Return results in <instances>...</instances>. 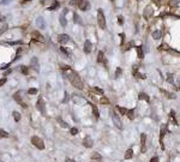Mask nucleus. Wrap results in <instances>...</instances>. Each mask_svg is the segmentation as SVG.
I'll return each instance as SVG.
<instances>
[{
	"label": "nucleus",
	"mask_w": 180,
	"mask_h": 162,
	"mask_svg": "<svg viewBox=\"0 0 180 162\" xmlns=\"http://www.w3.org/2000/svg\"><path fill=\"white\" fill-rule=\"evenodd\" d=\"M69 79H70V82H71V84H72L75 88H77V89L82 90L84 88V84H83V82H82V79H80V77L78 76V73L75 72V71H71V75L69 76Z\"/></svg>",
	"instance_id": "1"
},
{
	"label": "nucleus",
	"mask_w": 180,
	"mask_h": 162,
	"mask_svg": "<svg viewBox=\"0 0 180 162\" xmlns=\"http://www.w3.org/2000/svg\"><path fill=\"white\" fill-rule=\"evenodd\" d=\"M30 141H31V144L35 145L37 149H40V150H43V149H45V142L41 139V137H38V136H32Z\"/></svg>",
	"instance_id": "2"
},
{
	"label": "nucleus",
	"mask_w": 180,
	"mask_h": 162,
	"mask_svg": "<svg viewBox=\"0 0 180 162\" xmlns=\"http://www.w3.org/2000/svg\"><path fill=\"white\" fill-rule=\"evenodd\" d=\"M97 23H99V27L101 29H106V17H104L103 11L101 9L97 11Z\"/></svg>",
	"instance_id": "3"
},
{
	"label": "nucleus",
	"mask_w": 180,
	"mask_h": 162,
	"mask_svg": "<svg viewBox=\"0 0 180 162\" xmlns=\"http://www.w3.org/2000/svg\"><path fill=\"white\" fill-rule=\"evenodd\" d=\"M13 100L16 101L18 104H21L23 108H28L27 103H25L24 101H23V97H22V91H21V90H18V91H16V93L13 94Z\"/></svg>",
	"instance_id": "4"
},
{
	"label": "nucleus",
	"mask_w": 180,
	"mask_h": 162,
	"mask_svg": "<svg viewBox=\"0 0 180 162\" xmlns=\"http://www.w3.org/2000/svg\"><path fill=\"white\" fill-rule=\"evenodd\" d=\"M36 107H37L38 112H40L42 115H45V114H46V106H45V101H43L42 97H38L37 103H36Z\"/></svg>",
	"instance_id": "5"
},
{
	"label": "nucleus",
	"mask_w": 180,
	"mask_h": 162,
	"mask_svg": "<svg viewBox=\"0 0 180 162\" xmlns=\"http://www.w3.org/2000/svg\"><path fill=\"white\" fill-rule=\"evenodd\" d=\"M112 119H113V123H114L115 127H118L119 130H121V128H122V123H121L120 118H119L114 112H112Z\"/></svg>",
	"instance_id": "6"
},
{
	"label": "nucleus",
	"mask_w": 180,
	"mask_h": 162,
	"mask_svg": "<svg viewBox=\"0 0 180 162\" xmlns=\"http://www.w3.org/2000/svg\"><path fill=\"white\" fill-rule=\"evenodd\" d=\"M31 38L35 40V41H38V42H43V41H45V37H43V36L41 35V33L37 31V30L31 33Z\"/></svg>",
	"instance_id": "7"
},
{
	"label": "nucleus",
	"mask_w": 180,
	"mask_h": 162,
	"mask_svg": "<svg viewBox=\"0 0 180 162\" xmlns=\"http://www.w3.org/2000/svg\"><path fill=\"white\" fill-rule=\"evenodd\" d=\"M83 145H84V148H93L94 147V141H93V138L90 137V136H87V137H84L83 139Z\"/></svg>",
	"instance_id": "8"
},
{
	"label": "nucleus",
	"mask_w": 180,
	"mask_h": 162,
	"mask_svg": "<svg viewBox=\"0 0 180 162\" xmlns=\"http://www.w3.org/2000/svg\"><path fill=\"white\" fill-rule=\"evenodd\" d=\"M141 144H142V147H141V152H146V135L145 133H142L141 135Z\"/></svg>",
	"instance_id": "9"
},
{
	"label": "nucleus",
	"mask_w": 180,
	"mask_h": 162,
	"mask_svg": "<svg viewBox=\"0 0 180 162\" xmlns=\"http://www.w3.org/2000/svg\"><path fill=\"white\" fill-rule=\"evenodd\" d=\"M78 7H79V10H82V11H87L90 9V4L87 0H80L79 3H78Z\"/></svg>",
	"instance_id": "10"
},
{
	"label": "nucleus",
	"mask_w": 180,
	"mask_h": 162,
	"mask_svg": "<svg viewBox=\"0 0 180 162\" xmlns=\"http://www.w3.org/2000/svg\"><path fill=\"white\" fill-rule=\"evenodd\" d=\"M58 41H59L60 45H65V43H67L70 41V36L66 34H60L58 36Z\"/></svg>",
	"instance_id": "11"
},
{
	"label": "nucleus",
	"mask_w": 180,
	"mask_h": 162,
	"mask_svg": "<svg viewBox=\"0 0 180 162\" xmlns=\"http://www.w3.org/2000/svg\"><path fill=\"white\" fill-rule=\"evenodd\" d=\"M152 13H154V11H152V7L151 6H146L145 10H144V18H148L150 17V16H152Z\"/></svg>",
	"instance_id": "12"
},
{
	"label": "nucleus",
	"mask_w": 180,
	"mask_h": 162,
	"mask_svg": "<svg viewBox=\"0 0 180 162\" xmlns=\"http://www.w3.org/2000/svg\"><path fill=\"white\" fill-rule=\"evenodd\" d=\"M166 132H167V125H161V131H160V141L162 142L163 137L166 136Z\"/></svg>",
	"instance_id": "13"
},
{
	"label": "nucleus",
	"mask_w": 180,
	"mask_h": 162,
	"mask_svg": "<svg viewBox=\"0 0 180 162\" xmlns=\"http://www.w3.org/2000/svg\"><path fill=\"white\" fill-rule=\"evenodd\" d=\"M91 52V42L89 41V40H87V41L84 42V53H90Z\"/></svg>",
	"instance_id": "14"
},
{
	"label": "nucleus",
	"mask_w": 180,
	"mask_h": 162,
	"mask_svg": "<svg viewBox=\"0 0 180 162\" xmlns=\"http://www.w3.org/2000/svg\"><path fill=\"white\" fill-rule=\"evenodd\" d=\"M132 157H133V150L130 148V149H127V150L125 151L124 159H125V160H130V159H132Z\"/></svg>",
	"instance_id": "15"
},
{
	"label": "nucleus",
	"mask_w": 180,
	"mask_h": 162,
	"mask_svg": "<svg viewBox=\"0 0 180 162\" xmlns=\"http://www.w3.org/2000/svg\"><path fill=\"white\" fill-rule=\"evenodd\" d=\"M36 24H37L38 28H41V29H43V28L46 27L45 19H43L42 17H37V19H36Z\"/></svg>",
	"instance_id": "16"
},
{
	"label": "nucleus",
	"mask_w": 180,
	"mask_h": 162,
	"mask_svg": "<svg viewBox=\"0 0 180 162\" xmlns=\"http://www.w3.org/2000/svg\"><path fill=\"white\" fill-rule=\"evenodd\" d=\"M138 99H139V100H142V101H146V102H149V101H150L149 95H148V94H145V93H139Z\"/></svg>",
	"instance_id": "17"
},
{
	"label": "nucleus",
	"mask_w": 180,
	"mask_h": 162,
	"mask_svg": "<svg viewBox=\"0 0 180 162\" xmlns=\"http://www.w3.org/2000/svg\"><path fill=\"white\" fill-rule=\"evenodd\" d=\"M97 62H104L106 64V59H104V54L102 51L97 53Z\"/></svg>",
	"instance_id": "18"
},
{
	"label": "nucleus",
	"mask_w": 180,
	"mask_h": 162,
	"mask_svg": "<svg viewBox=\"0 0 180 162\" xmlns=\"http://www.w3.org/2000/svg\"><path fill=\"white\" fill-rule=\"evenodd\" d=\"M12 117H13V119H14V121H19L22 119V115H21V113H19V112H16V110H14V112H12Z\"/></svg>",
	"instance_id": "19"
},
{
	"label": "nucleus",
	"mask_w": 180,
	"mask_h": 162,
	"mask_svg": "<svg viewBox=\"0 0 180 162\" xmlns=\"http://www.w3.org/2000/svg\"><path fill=\"white\" fill-rule=\"evenodd\" d=\"M101 159H102V156L99 152H93L91 154V160H94V161H101Z\"/></svg>",
	"instance_id": "20"
},
{
	"label": "nucleus",
	"mask_w": 180,
	"mask_h": 162,
	"mask_svg": "<svg viewBox=\"0 0 180 162\" xmlns=\"http://www.w3.org/2000/svg\"><path fill=\"white\" fill-rule=\"evenodd\" d=\"M135 109H127V112H126V114H127V117L130 120H133L135 119Z\"/></svg>",
	"instance_id": "21"
},
{
	"label": "nucleus",
	"mask_w": 180,
	"mask_h": 162,
	"mask_svg": "<svg viewBox=\"0 0 180 162\" xmlns=\"http://www.w3.org/2000/svg\"><path fill=\"white\" fill-rule=\"evenodd\" d=\"M90 104H91V103H90ZM91 107H93L94 117L96 118V119H99V118H100V113H99V109H97V107L95 106V104H91Z\"/></svg>",
	"instance_id": "22"
},
{
	"label": "nucleus",
	"mask_w": 180,
	"mask_h": 162,
	"mask_svg": "<svg viewBox=\"0 0 180 162\" xmlns=\"http://www.w3.org/2000/svg\"><path fill=\"white\" fill-rule=\"evenodd\" d=\"M91 91L97 94V95H103V90L100 89V88H97V86H93V88H91Z\"/></svg>",
	"instance_id": "23"
},
{
	"label": "nucleus",
	"mask_w": 180,
	"mask_h": 162,
	"mask_svg": "<svg viewBox=\"0 0 180 162\" xmlns=\"http://www.w3.org/2000/svg\"><path fill=\"white\" fill-rule=\"evenodd\" d=\"M136 51H137V54H138V58H139V59H143V58H144V53H143L142 47H141V46H138V47L136 48Z\"/></svg>",
	"instance_id": "24"
},
{
	"label": "nucleus",
	"mask_w": 180,
	"mask_h": 162,
	"mask_svg": "<svg viewBox=\"0 0 180 162\" xmlns=\"http://www.w3.org/2000/svg\"><path fill=\"white\" fill-rule=\"evenodd\" d=\"M161 35H162V33L160 30H155L154 33H152V38H155V40H159L160 37H161Z\"/></svg>",
	"instance_id": "25"
},
{
	"label": "nucleus",
	"mask_w": 180,
	"mask_h": 162,
	"mask_svg": "<svg viewBox=\"0 0 180 162\" xmlns=\"http://www.w3.org/2000/svg\"><path fill=\"white\" fill-rule=\"evenodd\" d=\"M117 110H118L121 115H125V114H126V112H127V108L120 107V106H117Z\"/></svg>",
	"instance_id": "26"
},
{
	"label": "nucleus",
	"mask_w": 180,
	"mask_h": 162,
	"mask_svg": "<svg viewBox=\"0 0 180 162\" xmlns=\"http://www.w3.org/2000/svg\"><path fill=\"white\" fill-rule=\"evenodd\" d=\"M30 65H31V67L34 66V67H35V70L37 71V70H38V69H37V58H32V59H31Z\"/></svg>",
	"instance_id": "27"
},
{
	"label": "nucleus",
	"mask_w": 180,
	"mask_h": 162,
	"mask_svg": "<svg viewBox=\"0 0 180 162\" xmlns=\"http://www.w3.org/2000/svg\"><path fill=\"white\" fill-rule=\"evenodd\" d=\"M3 138H9V133L5 130L0 128V139H3Z\"/></svg>",
	"instance_id": "28"
},
{
	"label": "nucleus",
	"mask_w": 180,
	"mask_h": 162,
	"mask_svg": "<svg viewBox=\"0 0 180 162\" xmlns=\"http://www.w3.org/2000/svg\"><path fill=\"white\" fill-rule=\"evenodd\" d=\"M19 69H21V72L23 73V75H25V76H27V75H29V69L27 67V66L23 65V66H21Z\"/></svg>",
	"instance_id": "29"
},
{
	"label": "nucleus",
	"mask_w": 180,
	"mask_h": 162,
	"mask_svg": "<svg viewBox=\"0 0 180 162\" xmlns=\"http://www.w3.org/2000/svg\"><path fill=\"white\" fill-rule=\"evenodd\" d=\"M59 67L62 71H71V67L69 65H65V64H59Z\"/></svg>",
	"instance_id": "30"
},
{
	"label": "nucleus",
	"mask_w": 180,
	"mask_h": 162,
	"mask_svg": "<svg viewBox=\"0 0 180 162\" xmlns=\"http://www.w3.org/2000/svg\"><path fill=\"white\" fill-rule=\"evenodd\" d=\"M73 19H75V23H79V24H82V19H80V17L77 13H73Z\"/></svg>",
	"instance_id": "31"
},
{
	"label": "nucleus",
	"mask_w": 180,
	"mask_h": 162,
	"mask_svg": "<svg viewBox=\"0 0 180 162\" xmlns=\"http://www.w3.org/2000/svg\"><path fill=\"white\" fill-rule=\"evenodd\" d=\"M58 121H59V124L61 125V126H62V127H64V128H67V127H69V125H67V123H65V121L62 120L61 118H58Z\"/></svg>",
	"instance_id": "32"
},
{
	"label": "nucleus",
	"mask_w": 180,
	"mask_h": 162,
	"mask_svg": "<svg viewBox=\"0 0 180 162\" xmlns=\"http://www.w3.org/2000/svg\"><path fill=\"white\" fill-rule=\"evenodd\" d=\"M59 21H60V24H61L62 27H66V24H67V22H66L65 17H64V14H62V16H60V18H59Z\"/></svg>",
	"instance_id": "33"
},
{
	"label": "nucleus",
	"mask_w": 180,
	"mask_h": 162,
	"mask_svg": "<svg viewBox=\"0 0 180 162\" xmlns=\"http://www.w3.org/2000/svg\"><path fill=\"white\" fill-rule=\"evenodd\" d=\"M170 117H172V119H173V121H174V124L177 125L178 126V121H177V114H175V112H174V110H172V112H170Z\"/></svg>",
	"instance_id": "34"
},
{
	"label": "nucleus",
	"mask_w": 180,
	"mask_h": 162,
	"mask_svg": "<svg viewBox=\"0 0 180 162\" xmlns=\"http://www.w3.org/2000/svg\"><path fill=\"white\" fill-rule=\"evenodd\" d=\"M28 94L29 95H36L37 94V89L36 88H31V89L28 90Z\"/></svg>",
	"instance_id": "35"
},
{
	"label": "nucleus",
	"mask_w": 180,
	"mask_h": 162,
	"mask_svg": "<svg viewBox=\"0 0 180 162\" xmlns=\"http://www.w3.org/2000/svg\"><path fill=\"white\" fill-rule=\"evenodd\" d=\"M100 103L101 104H109V100H108V99H106V97H101Z\"/></svg>",
	"instance_id": "36"
},
{
	"label": "nucleus",
	"mask_w": 180,
	"mask_h": 162,
	"mask_svg": "<svg viewBox=\"0 0 180 162\" xmlns=\"http://www.w3.org/2000/svg\"><path fill=\"white\" fill-rule=\"evenodd\" d=\"M121 73H122V70H121V67H118V69H117V71H115V78H119V77L121 76Z\"/></svg>",
	"instance_id": "37"
},
{
	"label": "nucleus",
	"mask_w": 180,
	"mask_h": 162,
	"mask_svg": "<svg viewBox=\"0 0 180 162\" xmlns=\"http://www.w3.org/2000/svg\"><path fill=\"white\" fill-rule=\"evenodd\" d=\"M70 133H71L72 136H76L77 133H78V128H77V127H72L71 130H70Z\"/></svg>",
	"instance_id": "38"
},
{
	"label": "nucleus",
	"mask_w": 180,
	"mask_h": 162,
	"mask_svg": "<svg viewBox=\"0 0 180 162\" xmlns=\"http://www.w3.org/2000/svg\"><path fill=\"white\" fill-rule=\"evenodd\" d=\"M133 75H135V77H138V78H141V79H145V76L142 75V73H139L138 71H137L136 73H133Z\"/></svg>",
	"instance_id": "39"
},
{
	"label": "nucleus",
	"mask_w": 180,
	"mask_h": 162,
	"mask_svg": "<svg viewBox=\"0 0 180 162\" xmlns=\"http://www.w3.org/2000/svg\"><path fill=\"white\" fill-rule=\"evenodd\" d=\"M60 51H61V52L64 53V54H66V55H69V54H70V52L65 48V47H60Z\"/></svg>",
	"instance_id": "40"
},
{
	"label": "nucleus",
	"mask_w": 180,
	"mask_h": 162,
	"mask_svg": "<svg viewBox=\"0 0 180 162\" xmlns=\"http://www.w3.org/2000/svg\"><path fill=\"white\" fill-rule=\"evenodd\" d=\"M6 29H7V25H6V24H4V27H3V28H0V35L4 34V33L6 31Z\"/></svg>",
	"instance_id": "41"
},
{
	"label": "nucleus",
	"mask_w": 180,
	"mask_h": 162,
	"mask_svg": "<svg viewBox=\"0 0 180 162\" xmlns=\"http://www.w3.org/2000/svg\"><path fill=\"white\" fill-rule=\"evenodd\" d=\"M6 82H7V78H5V77H4V78H1V79H0V86L4 85V84H5Z\"/></svg>",
	"instance_id": "42"
},
{
	"label": "nucleus",
	"mask_w": 180,
	"mask_h": 162,
	"mask_svg": "<svg viewBox=\"0 0 180 162\" xmlns=\"http://www.w3.org/2000/svg\"><path fill=\"white\" fill-rule=\"evenodd\" d=\"M150 162H160V160H159V157L154 156V157H151V159H150Z\"/></svg>",
	"instance_id": "43"
},
{
	"label": "nucleus",
	"mask_w": 180,
	"mask_h": 162,
	"mask_svg": "<svg viewBox=\"0 0 180 162\" xmlns=\"http://www.w3.org/2000/svg\"><path fill=\"white\" fill-rule=\"evenodd\" d=\"M118 21H119V24H122V23H124V18H122V16H119Z\"/></svg>",
	"instance_id": "44"
},
{
	"label": "nucleus",
	"mask_w": 180,
	"mask_h": 162,
	"mask_svg": "<svg viewBox=\"0 0 180 162\" xmlns=\"http://www.w3.org/2000/svg\"><path fill=\"white\" fill-rule=\"evenodd\" d=\"M167 80H168V82H169V83H172V84H173V83H174V80H173V77L170 76V75H169V76H168V78H167Z\"/></svg>",
	"instance_id": "45"
},
{
	"label": "nucleus",
	"mask_w": 180,
	"mask_h": 162,
	"mask_svg": "<svg viewBox=\"0 0 180 162\" xmlns=\"http://www.w3.org/2000/svg\"><path fill=\"white\" fill-rule=\"evenodd\" d=\"M67 101H69V94L65 93V99H64V101H62V102H65V103H66Z\"/></svg>",
	"instance_id": "46"
},
{
	"label": "nucleus",
	"mask_w": 180,
	"mask_h": 162,
	"mask_svg": "<svg viewBox=\"0 0 180 162\" xmlns=\"http://www.w3.org/2000/svg\"><path fill=\"white\" fill-rule=\"evenodd\" d=\"M65 162H76V161H73L72 159H66V160H65Z\"/></svg>",
	"instance_id": "47"
},
{
	"label": "nucleus",
	"mask_w": 180,
	"mask_h": 162,
	"mask_svg": "<svg viewBox=\"0 0 180 162\" xmlns=\"http://www.w3.org/2000/svg\"><path fill=\"white\" fill-rule=\"evenodd\" d=\"M12 71H13V70L11 69V70H9V71H6V72H5V75H9V73H11L12 72Z\"/></svg>",
	"instance_id": "48"
},
{
	"label": "nucleus",
	"mask_w": 180,
	"mask_h": 162,
	"mask_svg": "<svg viewBox=\"0 0 180 162\" xmlns=\"http://www.w3.org/2000/svg\"><path fill=\"white\" fill-rule=\"evenodd\" d=\"M154 1H155V3H159V1H160V0H154Z\"/></svg>",
	"instance_id": "49"
},
{
	"label": "nucleus",
	"mask_w": 180,
	"mask_h": 162,
	"mask_svg": "<svg viewBox=\"0 0 180 162\" xmlns=\"http://www.w3.org/2000/svg\"><path fill=\"white\" fill-rule=\"evenodd\" d=\"M112 1H114V0H112Z\"/></svg>",
	"instance_id": "50"
}]
</instances>
